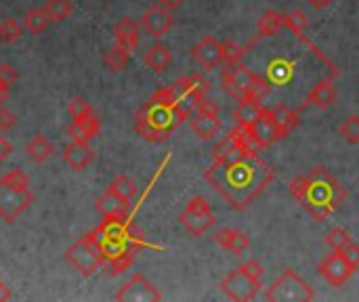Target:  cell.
I'll list each match as a JSON object with an SVG mask.
<instances>
[{
    "mask_svg": "<svg viewBox=\"0 0 359 302\" xmlns=\"http://www.w3.org/2000/svg\"><path fill=\"white\" fill-rule=\"evenodd\" d=\"M351 242H353V240H351L349 231L343 229V227H334V229H330V231L326 233V244H328L334 252L345 250Z\"/></svg>",
    "mask_w": 359,
    "mask_h": 302,
    "instance_id": "cell-35",
    "label": "cell"
},
{
    "mask_svg": "<svg viewBox=\"0 0 359 302\" xmlns=\"http://www.w3.org/2000/svg\"><path fill=\"white\" fill-rule=\"evenodd\" d=\"M114 38H116V44L124 46L126 50H135L139 46V40H141V25L130 19V17H124L116 23L114 27Z\"/></svg>",
    "mask_w": 359,
    "mask_h": 302,
    "instance_id": "cell-19",
    "label": "cell"
},
{
    "mask_svg": "<svg viewBox=\"0 0 359 302\" xmlns=\"http://www.w3.org/2000/svg\"><path fill=\"white\" fill-rule=\"evenodd\" d=\"M8 92H11V86H6L4 82H0V107L6 103V99H8Z\"/></svg>",
    "mask_w": 359,
    "mask_h": 302,
    "instance_id": "cell-47",
    "label": "cell"
},
{
    "mask_svg": "<svg viewBox=\"0 0 359 302\" xmlns=\"http://www.w3.org/2000/svg\"><path fill=\"white\" fill-rule=\"evenodd\" d=\"M34 202L29 189V179L21 168L8 170L0 179V219L4 223H15Z\"/></svg>",
    "mask_w": 359,
    "mask_h": 302,
    "instance_id": "cell-5",
    "label": "cell"
},
{
    "mask_svg": "<svg viewBox=\"0 0 359 302\" xmlns=\"http://www.w3.org/2000/svg\"><path fill=\"white\" fill-rule=\"evenodd\" d=\"M261 103L259 101H252V99H240V103H238V107L233 109V120H236V124L238 126H248V124H252V120L261 114Z\"/></svg>",
    "mask_w": 359,
    "mask_h": 302,
    "instance_id": "cell-28",
    "label": "cell"
},
{
    "mask_svg": "<svg viewBox=\"0 0 359 302\" xmlns=\"http://www.w3.org/2000/svg\"><path fill=\"white\" fill-rule=\"evenodd\" d=\"M221 290L227 298L236 302H248L252 301L259 290H261V277H255L250 271L242 267L233 269L223 282H221Z\"/></svg>",
    "mask_w": 359,
    "mask_h": 302,
    "instance_id": "cell-9",
    "label": "cell"
},
{
    "mask_svg": "<svg viewBox=\"0 0 359 302\" xmlns=\"http://www.w3.org/2000/svg\"><path fill=\"white\" fill-rule=\"evenodd\" d=\"M67 111H69V118H72V120H82V118L95 114L93 107H90V103H86V101L80 99V97L72 99V103L67 105Z\"/></svg>",
    "mask_w": 359,
    "mask_h": 302,
    "instance_id": "cell-39",
    "label": "cell"
},
{
    "mask_svg": "<svg viewBox=\"0 0 359 302\" xmlns=\"http://www.w3.org/2000/svg\"><path fill=\"white\" fill-rule=\"evenodd\" d=\"M282 27H284V15L278 13V11H267V13H263V15L259 17V21H257V36H255V40L273 36V34H278Z\"/></svg>",
    "mask_w": 359,
    "mask_h": 302,
    "instance_id": "cell-25",
    "label": "cell"
},
{
    "mask_svg": "<svg viewBox=\"0 0 359 302\" xmlns=\"http://www.w3.org/2000/svg\"><path fill=\"white\" fill-rule=\"evenodd\" d=\"M13 298V294H11V290L6 288V284L0 280V302H4V301H11Z\"/></svg>",
    "mask_w": 359,
    "mask_h": 302,
    "instance_id": "cell-46",
    "label": "cell"
},
{
    "mask_svg": "<svg viewBox=\"0 0 359 302\" xmlns=\"http://www.w3.org/2000/svg\"><path fill=\"white\" fill-rule=\"evenodd\" d=\"M50 21L53 19H50V15L46 13L44 6L42 8H32L23 17V27H25V32H29L32 36H36V34H42L48 27Z\"/></svg>",
    "mask_w": 359,
    "mask_h": 302,
    "instance_id": "cell-27",
    "label": "cell"
},
{
    "mask_svg": "<svg viewBox=\"0 0 359 302\" xmlns=\"http://www.w3.org/2000/svg\"><path fill=\"white\" fill-rule=\"evenodd\" d=\"M341 137L349 143V145H359V116H349L341 128H339Z\"/></svg>",
    "mask_w": 359,
    "mask_h": 302,
    "instance_id": "cell-38",
    "label": "cell"
},
{
    "mask_svg": "<svg viewBox=\"0 0 359 302\" xmlns=\"http://www.w3.org/2000/svg\"><path fill=\"white\" fill-rule=\"evenodd\" d=\"M269 90H271V82H269V78H265V76H255V80H252V84H250V88H248V92H246V99H252V101H263L267 95H269Z\"/></svg>",
    "mask_w": 359,
    "mask_h": 302,
    "instance_id": "cell-36",
    "label": "cell"
},
{
    "mask_svg": "<svg viewBox=\"0 0 359 302\" xmlns=\"http://www.w3.org/2000/svg\"><path fill=\"white\" fill-rule=\"evenodd\" d=\"M97 210L103 214V219H107V217H126L128 204L107 187V191L97 200Z\"/></svg>",
    "mask_w": 359,
    "mask_h": 302,
    "instance_id": "cell-22",
    "label": "cell"
},
{
    "mask_svg": "<svg viewBox=\"0 0 359 302\" xmlns=\"http://www.w3.org/2000/svg\"><path fill=\"white\" fill-rule=\"evenodd\" d=\"M204 179L233 210H246L273 183L276 174L257 151H244L231 162L215 160Z\"/></svg>",
    "mask_w": 359,
    "mask_h": 302,
    "instance_id": "cell-1",
    "label": "cell"
},
{
    "mask_svg": "<svg viewBox=\"0 0 359 302\" xmlns=\"http://www.w3.org/2000/svg\"><path fill=\"white\" fill-rule=\"evenodd\" d=\"M183 229L191 235V238H202L215 223H217V217L208 204L206 198L202 195H196L187 202L185 210L181 212L179 217Z\"/></svg>",
    "mask_w": 359,
    "mask_h": 302,
    "instance_id": "cell-8",
    "label": "cell"
},
{
    "mask_svg": "<svg viewBox=\"0 0 359 302\" xmlns=\"http://www.w3.org/2000/svg\"><path fill=\"white\" fill-rule=\"evenodd\" d=\"M313 8H318V11H322V8H326L332 0H307Z\"/></svg>",
    "mask_w": 359,
    "mask_h": 302,
    "instance_id": "cell-48",
    "label": "cell"
},
{
    "mask_svg": "<svg viewBox=\"0 0 359 302\" xmlns=\"http://www.w3.org/2000/svg\"><path fill=\"white\" fill-rule=\"evenodd\" d=\"M244 269H246V271H250L255 277H263V273H265V271H263V267H261V263H259V261H255V259H252V261H248V263L244 265Z\"/></svg>",
    "mask_w": 359,
    "mask_h": 302,
    "instance_id": "cell-44",
    "label": "cell"
},
{
    "mask_svg": "<svg viewBox=\"0 0 359 302\" xmlns=\"http://www.w3.org/2000/svg\"><path fill=\"white\" fill-rule=\"evenodd\" d=\"M63 259L82 275V277H90L95 275L101 267H103V256H101V250L97 246V240H95V233H86L84 238H80L76 244H72Z\"/></svg>",
    "mask_w": 359,
    "mask_h": 302,
    "instance_id": "cell-6",
    "label": "cell"
},
{
    "mask_svg": "<svg viewBox=\"0 0 359 302\" xmlns=\"http://www.w3.org/2000/svg\"><path fill=\"white\" fill-rule=\"evenodd\" d=\"M23 29H25V27H23L21 23H17V19L6 17V19L0 23V40H2L4 44H13V42H17V40L21 38Z\"/></svg>",
    "mask_w": 359,
    "mask_h": 302,
    "instance_id": "cell-34",
    "label": "cell"
},
{
    "mask_svg": "<svg viewBox=\"0 0 359 302\" xmlns=\"http://www.w3.org/2000/svg\"><path fill=\"white\" fill-rule=\"evenodd\" d=\"M191 57L202 65V69H215L223 59H221V40H217L215 36H204L194 48H191Z\"/></svg>",
    "mask_w": 359,
    "mask_h": 302,
    "instance_id": "cell-16",
    "label": "cell"
},
{
    "mask_svg": "<svg viewBox=\"0 0 359 302\" xmlns=\"http://www.w3.org/2000/svg\"><path fill=\"white\" fill-rule=\"evenodd\" d=\"M244 55H246V48L240 46L236 40H223V42H221V59H223L227 65L242 63Z\"/></svg>",
    "mask_w": 359,
    "mask_h": 302,
    "instance_id": "cell-33",
    "label": "cell"
},
{
    "mask_svg": "<svg viewBox=\"0 0 359 302\" xmlns=\"http://www.w3.org/2000/svg\"><path fill=\"white\" fill-rule=\"evenodd\" d=\"M212 240L227 252H231L233 256H240L244 254L248 248H250V238L244 233V231H238V229H231V227H221Z\"/></svg>",
    "mask_w": 359,
    "mask_h": 302,
    "instance_id": "cell-17",
    "label": "cell"
},
{
    "mask_svg": "<svg viewBox=\"0 0 359 302\" xmlns=\"http://www.w3.org/2000/svg\"><path fill=\"white\" fill-rule=\"evenodd\" d=\"M63 162L72 170H84L95 162V151L90 149L86 141H72L63 149Z\"/></svg>",
    "mask_w": 359,
    "mask_h": 302,
    "instance_id": "cell-18",
    "label": "cell"
},
{
    "mask_svg": "<svg viewBox=\"0 0 359 302\" xmlns=\"http://www.w3.org/2000/svg\"><path fill=\"white\" fill-rule=\"evenodd\" d=\"M255 71H250L248 67H244L242 63H236V65H227L221 74V84H223V90L227 95H231L233 99H244L252 80H255Z\"/></svg>",
    "mask_w": 359,
    "mask_h": 302,
    "instance_id": "cell-13",
    "label": "cell"
},
{
    "mask_svg": "<svg viewBox=\"0 0 359 302\" xmlns=\"http://www.w3.org/2000/svg\"><path fill=\"white\" fill-rule=\"evenodd\" d=\"M170 13H172V11H168V8H164V6H160V4H154V6H149V8L143 13V17H141V27H143L149 36L160 38V36H164V34L172 27V23H175V19H172Z\"/></svg>",
    "mask_w": 359,
    "mask_h": 302,
    "instance_id": "cell-15",
    "label": "cell"
},
{
    "mask_svg": "<svg viewBox=\"0 0 359 302\" xmlns=\"http://www.w3.org/2000/svg\"><path fill=\"white\" fill-rule=\"evenodd\" d=\"M101 132V118L97 114H90L82 120H72L67 126V135L72 141H86L90 143Z\"/></svg>",
    "mask_w": 359,
    "mask_h": 302,
    "instance_id": "cell-20",
    "label": "cell"
},
{
    "mask_svg": "<svg viewBox=\"0 0 359 302\" xmlns=\"http://www.w3.org/2000/svg\"><path fill=\"white\" fill-rule=\"evenodd\" d=\"M284 25H286L292 34L303 36V32H305V27H307V15H305L301 8H294V11H290L288 15H284Z\"/></svg>",
    "mask_w": 359,
    "mask_h": 302,
    "instance_id": "cell-37",
    "label": "cell"
},
{
    "mask_svg": "<svg viewBox=\"0 0 359 302\" xmlns=\"http://www.w3.org/2000/svg\"><path fill=\"white\" fill-rule=\"evenodd\" d=\"M44 8L53 21H65L74 13V2L72 0H46Z\"/></svg>",
    "mask_w": 359,
    "mask_h": 302,
    "instance_id": "cell-32",
    "label": "cell"
},
{
    "mask_svg": "<svg viewBox=\"0 0 359 302\" xmlns=\"http://www.w3.org/2000/svg\"><path fill=\"white\" fill-rule=\"evenodd\" d=\"M334 101H337V88L332 86V82H330V80H322V82H318V84L311 88V92H309V103H311V105H316V107H320V109H328V107H332V105H334Z\"/></svg>",
    "mask_w": 359,
    "mask_h": 302,
    "instance_id": "cell-24",
    "label": "cell"
},
{
    "mask_svg": "<svg viewBox=\"0 0 359 302\" xmlns=\"http://www.w3.org/2000/svg\"><path fill=\"white\" fill-rule=\"evenodd\" d=\"M191 130L202 139V141H210L217 137V132L221 130V120H219V105L208 99V95L196 105V111L191 116Z\"/></svg>",
    "mask_w": 359,
    "mask_h": 302,
    "instance_id": "cell-10",
    "label": "cell"
},
{
    "mask_svg": "<svg viewBox=\"0 0 359 302\" xmlns=\"http://www.w3.org/2000/svg\"><path fill=\"white\" fill-rule=\"evenodd\" d=\"M288 189L316 221L328 219L347 198V191L339 179L322 166L297 177Z\"/></svg>",
    "mask_w": 359,
    "mask_h": 302,
    "instance_id": "cell-3",
    "label": "cell"
},
{
    "mask_svg": "<svg viewBox=\"0 0 359 302\" xmlns=\"http://www.w3.org/2000/svg\"><path fill=\"white\" fill-rule=\"evenodd\" d=\"M109 189H111L116 195H120L126 204H130V200L137 195V185H135V181H133L128 174H118V177L111 181Z\"/></svg>",
    "mask_w": 359,
    "mask_h": 302,
    "instance_id": "cell-31",
    "label": "cell"
},
{
    "mask_svg": "<svg viewBox=\"0 0 359 302\" xmlns=\"http://www.w3.org/2000/svg\"><path fill=\"white\" fill-rule=\"evenodd\" d=\"M53 151H55L53 143H50L46 137H42V135H34V137L25 143V156H27L32 162H36V164L46 162V160L53 156Z\"/></svg>",
    "mask_w": 359,
    "mask_h": 302,
    "instance_id": "cell-23",
    "label": "cell"
},
{
    "mask_svg": "<svg viewBox=\"0 0 359 302\" xmlns=\"http://www.w3.org/2000/svg\"><path fill=\"white\" fill-rule=\"evenodd\" d=\"M93 233L103 256V267L109 275L124 273L133 265L137 250L145 246L143 233L128 221V217H107L93 229Z\"/></svg>",
    "mask_w": 359,
    "mask_h": 302,
    "instance_id": "cell-2",
    "label": "cell"
},
{
    "mask_svg": "<svg viewBox=\"0 0 359 302\" xmlns=\"http://www.w3.org/2000/svg\"><path fill=\"white\" fill-rule=\"evenodd\" d=\"M11 153H13V147H11V143H8V139L2 137V132H0V164H2Z\"/></svg>",
    "mask_w": 359,
    "mask_h": 302,
    "instance_id": "cell-43",
    "label": "cell"
},
{
    "mask_svg": "<svg viewBox=\"0 0 359 302\" xmlns=\"http://www.w3.org/2000/svg\"><path fill=\"white\" fill-rule=\"evenodd\" d=\"M15 124H17V116L2 105L0 107V130H11Z\"/></svg>",
    "mask_w": 359,
    "mask_h": 302,
    "instance_id": "cell-42",
    "label": "cell"
},
{
    "mask_svg": "<svg viewBox=\"0 0 359 302\" xmlns=\"http://www.w3.org/2000/svg\"><path fill=\"white\" fill-rule=\"evenodd\" d=\"M160 6H164V8H168V11H177V8H181L187 0H156Z\"/></svg>",
    "mask_w": 359,
    "mask_h": 302,
    "instance_id": "cell-45",
    "label": "cell"
},
{
    "mask_svg": "<svg viewBox=\"0 0 359 302\" xmlns=\"http://www.w3.org/2000/svg\"><path fill=\"white\" fill-rule=\"evenodd\" d=\"M341 254L347 259V263L358 271L359 269V244H355V242H351L345 250H341Z\"/></svg>",
    "mask_w": 359,
    "mask_h": 302,
    "instance_id": "cell-41",
    "label": "cell"
},
{
    "mask_svg": "<svg viewBox=\"0 0 359 302\" xmlns=\"http://www.w3.org/2000/svg\"><path fill=\"white\" fill-rule=\"evenodd\" d=\"M273 111V118H276V122H278V126H280V132H282V137L286 139L297 126H299V111L297 109H292V107H288V105H278L276 109H271Z\"/></svg>",
    "mask_w": 359,
    "mask_h": 302,
    "instance_id": "cell-26",
    "label": "cell"
},
{
    "mask_svg": "<svg viewBox=\"0 0 359 302\" xmlns=\"http://www.w3.org/2000/svg\"><path fill=\"white\" fill-rule=\"evenodd\" d=\"M313 298V288L292 269L284 271L265 292V301L269 302H309Z\"/></svg>",
    "mask_w": 359,
    "mask_h": 302,
    "instance_id": "cell-7",
    "label": "cell"
},
{
    "mask_svg": "<svg viewBox=\"0 0 359 302\" xmlns=\"http://www.w3.org/2000/svg\"><path fill=\"white\" fill-rule=\"evenodd\" d=\"M17 80H19V71L15 69V65L0 63V82H4L6 86H13Z\"/></svg>",
    "mask_w": 359,
    "mask_h": 302,
    "instance_id": "cell-40",
    "label": "cell"
},
{
    "mask_svg": "<svg viewBox=\"0 0 359 302\" xmlns=\"http://www.w3.org/2000/svg\"><path fill=\"white\" fill-rule=\"evenodd\" d=\"M143 63H145L151 71L162 74L164 69H168V67H170V63H172V53H170V48H168L166 44L156 42V44H151V46L145 50V55H143Z\"/></svg>",
    "mask_w": 359,
    "mask_h": 302,
    "instance_id": "cell-21",
    "label": "cell"
},
{
    "mask_svg": "<svg viewBox=\"0 0 359 302\" xmlns=\"http://www.w3.org/2000/svg\"><path fill=\"white\" fill-rule=\"evenodd\" d=\"M292 71H294V65L286 59H276L269 63V69H267V78L271 84H284L292 78Z\"/></svg>",
    "mask_w": 359,
    "mask_h": 302,
    "instance_id": "cell-30",
    "label": "cell"
},
{
    "mask_svg": "<svg viewBox=\"0 0 359 302\" xmlns=\"http://www.w3.org/2000/svg\"><path fill=\"white\" fill-rule=\"evenodd\" d=\"M248 130L252 135V139L257 141L259 149H265V147H271L276 141H282V132H280V126L273 118V111L271 109H261V114L252 120V124H248Z\"/></svg>",
    "mask_w": 359,
    "mask_h": 302,
    "instance_id": "cell-12",
    "label": "cell"
},
{
    "mask_svg": "<svg viewBox=\"0 0 359 302\" xmlns=\"http://www.w3.org/2000/svg\"><path fill=\"white\" fill-rule=\"evenodd\" d=\"M185 120L179 116V111L175 107H170L168 103L158 101L156 97H151L147 103H143L139 107V111L135 114V130L141 139L149 141V143H164L168 141V137L183 124Z\"/></svg>",
    "mask_w": 359,
    "mask_h": 302,
    "instance_id": "cell-4",
    "label": "cell"
},
{
    "mask_svg": "<svg viewBox=\"0 0 359 302\" xmlns=\"http://www.w3.org/2000/svg\"><path fill=\"white\" fill-rule=\"evenodd\" d=\"M128 61H130V50H126L120 44H114L111 48H107L103 53V63H105V67L109 71H122V69H126Z\"/></svg>",
    "mask_w": 359,
    "mask_h": 302,
    "instance_id": "cell-29",
    "label": "cell"
},
{
    "mask_svg": "<svg viewBox=\"0 0 359 302\" xmlns=\"http://www.w3.org/2000/svg\"><path fill=\"white\" fill-rule=\"evenodd\" d=\"M318 271H320L322 280L328 282L334 288H341L343 284H347L351 280V275L355 273V269L347 263V259L341 252H334V250H332L330 256H326L320 263Z\"/></svg>",
    "mask_w": 359,
    "mask_h": 302,
    "instance_id": "cell-14",
    "label": "cell"
},
{
    "mask_svg": "<svg viewBox=\"0 0 359 302\" xmlns=\"http://www.w3.org/2000/svg\"><path fill=\"white\" fill-rule=\"evenodd\" d=\"M118 302H158L162 301V294L158 292V288L143 277L141 273H135L116 294Z\"/></svg>",
    "mask_w": 359,
    "mask_h": 302,
    "instance_id": "cell-11",
    "label": "cell"
}]
</instances>
